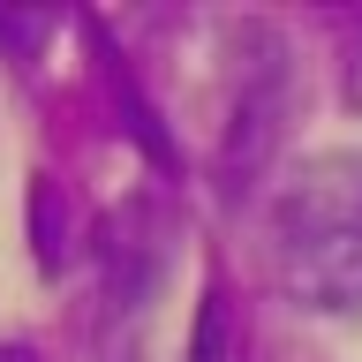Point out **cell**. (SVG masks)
<instances>
[{"instance_id":"3957f363","label":"cell","mask_w":362,"mask_h":362,"mask_svg":"<svg viewBox=\"0 0 362 362\" xmlns=\"http://www.w3.org/2000/svg\"><path fill=\"white\" fill-rule=\"evenodd\" d=\"M45 23H53V16H0V38L30 45V38H45Z\"/></svg>"},{"instance_id":"6da1fadb","label":"cell","mask_w":362,"mask_h":362,"mask_svg":"<svg viewBox=\"0 0 362 362\" xmlns=\"http://www.w3.org/2000/svg\"><path fill=\"white\" fill-rule=\"evenodd\" d=\"M272 264L310 310H362V151H317L272 197Z\"/></svg>"},{"instance_id":"7a4b0ae2","label":"cell","mask_w":362,"mask_h":362,"mask_svg":"<svg viewBox=\"0 0 362 362\" xmlns=\"http://www.w3.org/2000/svg\"><path fill=\"white\" fill-rule=\"evenodd\" d=\"M189 362H242V355H234V339H226V310H219V294H211V302H204V317H197Z\"/></svg>"},{"instance_id":"277c9868","label":"cell","mask_w":362,"mask_h":362,"mask_svg":"<svg viewBox=\"0 0 362 362\" xmlns=\"http://www.w3.org/2000/svg\"><path fill=\"white\" fill-rule=\"evenodd\" d=\"M0 362H38V355H30V347H16V339H8V347H0Z\"/></svg>"}]
</instances>
